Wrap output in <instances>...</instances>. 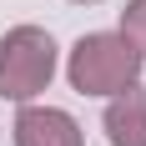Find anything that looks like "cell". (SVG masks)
Listing matches in <instances>:
<instances>
[{
	"label": "cell",
	"instance_id": "6da1fadb",
	"mask_svg": "<svg viewBox=\"0 0 146 146\" xmlns=\"http://www.w3.org/2000/svg\"><path fill=\"white\" fill-rule=\"evenodd\" d=\"M141 50H136L121 30H91L71 45V60H66V81L81 96H116V91L136 86L141 76Z\"/></svg>",
	"mask_w": 146,
	"mask_h": 146
},
{
	"label": "cell",
	"instance_id": "7a4b0ae2",
	"mask_svg": "<svg viewBox=\"0 0 146 146\" xmlns=\"http://www.w3.org/2000/svg\"><path fill=\"white\" fill-rule=\"evenodd\" d=\"M56 81V40L40 25H15L0 40V101H35Z\"/></svg>",
	"mask_w": 146,
	"mask_h": 146
},
{
	"label": "cell",
	"instance_id": "3957f363",
	"mask_svg": "<svg viewBox=\"0 0 146 146\" xmlns=\"http://www.w3.org/2000/svg\"><path fill=\"white\" fill-rule=\"evenodd\" d=\"M15 146H86V136H81L71 111L25 101L20 116H15Z\"/></svg>",
	"mask_w": 146,
	"mask_h": 146
},
{
	"label": "cell",
	"instance_id": "277c9868",
	"mask_svg": "<svg viewBox=\"0 0 146 146\" xmlns=\"http://www.w3.org/2000/svg\"><path fill=\"white\" fill-rule=\"evenodd\" d=\"M106 141L111 146H146V86H126L106 106Z\"/></svg>",
	"mask_w": 146,
	"mask_h": 146
},
{
	"label": "cell",
	"instance_id": "5b68a950",
	"mask_svg": "<svg viewBox=\"0 0 146 146\" xmlns=\"http://www.w3.org/2000/svg\"><path fill=\"white\" fill-rule=\"evenodd\" d=\"M121 35L146 56V0H131V5L121 10Z\"/></svg>",
	"mask_w": 146,
	"mask_h": 146
},
{
	"label": "cell",
	"instance_id": "8992f818",
	"mask_svg": "<svg viewBox=\"0 0 146 146\" xmlns=\"http://www.w3.org/2000/svg\"><path fill=\"white\" fill-rule=\"evenodd\" d=\"M71 5H96V0H71Z\"/></svg>",
	"mask_w": 146,
	"mask_h": 146
}]
</instances>
